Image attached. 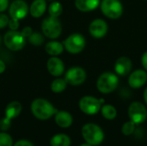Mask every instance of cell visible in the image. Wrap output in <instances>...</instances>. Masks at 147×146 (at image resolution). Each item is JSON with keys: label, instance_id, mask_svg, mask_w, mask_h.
<instances>
[{"label": "cell", "instance_id": "29", "mask_svg": "<svg viewBox=\"0 0 147 146\" xmlns=\"http://www.w3.org/2000/svg\"><path fill=\"white\" fill-rule=\"evenodd\" d=\"M9 16L7 15L6 14L0 13V29H3L5 27H7L9 25Z\"/></svg>", "mask_w": 147, "mask_h": 146}, {"label": "cell", "instance_id": "14", "mask_svg": "<svg viewBox=\"0 0 147 146\" xmlns=\"http://www.w3.org/2000/svg\"><path fill=\"white\" fill-rule=\"evenodd\" d=\"M133 67V63L132 60L127 57V56H121L117 59V60L115 63V74H117L119 77H126L127 76Z\"/></svg>", "mask_w": 147, "mask_h": 146}, {"label": "cell", "instance_id": "35", "mask_svg": "<svg viewBox=\"0 0 147 146\" xmlns=\"http://www.w3.org/2000/svg\"><path fill=\"white\" fill-rule=\"evenodd\" d=\"M144 101H145V103H146V105L147 106V88L145 89V91H144Z\"/></svg>", "mask_w": 147, "mask_h": 146}, {"label": "cell", "instance_id": "36", "mask_svg": "<svg viewBox=\"0 0 147 146\" xmlns=\"http://www.w3.org/2000/svg\"><path fill=\"white\" fill-rule=\"evenodd\" d=\"M79 146H92V145H90V144H88V143H86V142H85L84 144H82V145H80Z\"/></svg>", "mask_w": 147, "mask_h": 146}, {"label": "cell", "instance_id": "20", "mask_svg": "<svg viewBox=\"0 0 147 146\" xmlns=\"http://www.w3.org/2000/svg\"><path fill=\"white\" fill-rule=\"evenodd\" d=\"M22 112V104L19 102L13 101L5 108V117L9 120L16 118Z\"/></svg>", "mask_w": 147, "mask_h": 146}, {"label": "cell", "instance_id": "22", "mask_svg": "<svg viewBox=\"0 0 147 146\" xmlns=\"http://www.w3.org/2000/svg\"><path fill=\"white\" fill-rule=\"evenodd\" d=\"M101 113L103 118L109 120H113L117 116L116 108L110 104H103L101 108Z\"/></svg>", "mask_w": 147, "mask_h": 146}, {"label": "cell", "instance_id": "26", "mask_svg": "<svg viewBox=\"0 0 147 146\" xmlns=\"http://www.w3.org/2000/svg\"><path fill=\"white\" fill-rule=\"evenodd\" d=\"M135 128H136V124L134 121L129 120L123 124L121 127V133L125 136H130L135 132Z\"/></svg>", "mask_w": 147, "mask_h": 146}, {"label": "cell", "instance_id": "34", "mask_svg": "<svg viewBox=\"0 0 147 146\" xmlns=\"http://www.w3.org/2000/svg\"><path fill=\"white\" fill-rule=\"evenodd\" d=\"M5 70H6V65H5L4 61L0 59V74L3 73L5 71Z\"/></svg>", "mask_w": 147, "mask_h": 146}, {"label": "cell", "instance_id": "5", "mask_svg": "<svg viewBox=\"0 0 147 146\" xmlns=\"http://www.w3.org/2000/svg\"><path fill=\"white\" fill-rule=\"evenodd\" d=\"M41 31L46 37L51 40H55L59 38L62 33L61 22L58 17H53L49 15L42 21Z\"/></svg>", "mask_w": 147, "mask_h": 146}, {"label": "cell", "instance_id": "6", "mask_svg": "<svg viewBox=\"0 0 147 146\" xmlns=\"http://www.w3.org/2000/svg\"><path fill=\"white\" fill-rule=\"evenodd\" d=\"M5 46L10 51H20L26 44V38L23 36L22 32L17 30H9L6 32L3 38Z\"/></svg>", "mask_w": 147, "mask_h": 146}, {"label": "cell", "instance_id": "13", "mask_svg": "<svg viewBox=\"0 0 147 146\" xmlns=\"http://www.w3.org/2000/svg\"><path fill=\"white\" fill-rule=\"evenodd\" d=\"M127 82L132 89H140L143 87L147 82V71L142 69L134 71L130 73Z\"/></svg>", "mask_w": 147, "mask_h": 146}, {"label": "cell", "instance_id": "9", "mask_svg": "<svg viewBox=\"0 0 147 146\" xmlns=\"http://www.w3.org/2000/svg\"><path fill=\"white\" fill-rule=\"evenodd\" d=\"M102 104L100 99L96 98L92 96H83L78 102L80 110L87 115H95L101 111Z\"/></svg>", "mask_w": 147, "mask_h": 146}, {"label": "cell", "instance_id": "23", "mask_svg": "<svg viewBox=\"0 0 147 146\" xmlns=\"http://www.w3.org/2000/svg\"><path fill=\"white\" fill-rule=\"evenodd\" d=\"M67 84L68 83H67V82L65 81V78L58 77V78L54 79L52 82V83H51V90L53 93H57V94L61 93L66 89Z\"/></svg>", "mask_w": 147, "mask_h": 146}, {"label": "cell", "instance_id": "11", "mask_svg": "<svg viewBox=\"0 0 147 146\" xmlns=\"http://www.w3.org/2000/svg\"><path fill=\"white\" fill-rule=\"evenodd\" d=\"M87 77L85 70L80 66H73L67 70L65 74V79L68 84L78 86L83 84Z\"/></svg>", "mask_w": 147, "mask_h": 146}, {"label": "cell", "instance_id": "28", "mask_svg": "<svg viewBox=\"0 0 147 146\" xmlns=\"http://www.w3.org/2000/svg\"><path fill=\"white\" fill-rule=\"evenodd\" d=\"M10 125H11V120L8 119L7 117L3 118L0 120V129H1V131L2 132H6L10 127Z\"/></svg>", "mask_w": 147, "mask_h": 146}, {"label": "cell", "instance_id": "30", "mask_svg": "<svg viewBox=\"0 0 147 146\" xmlns=\"http://www.w3.org/2000/svg\"><path fill=\"white\" fill-rule=\"evenodd\" d=\"M13 146H34L33 144L31 142H29L28 140H26V139H21V140H18L17 142H16Z\"/></svg>", "mask_w": 147, "mask_h": 146}, {"label": "cell", "instance_id": "10", "mask_svg": "<svg viewBox=\"0 0 147 146\" xmlns=\"http://www.w3.org/2000/svg\"><path fill=\"white\" fill-rule=\"evenodd\" d=\"M128 117L130 120L136 125L144 123L147 119V108L145 104L140 102H134L128 108Z\"/></svg>", "mask_w": 147, "mask_h": 146}, {"label": "cell", "instance_id": "37", "mask_svg": "<svg viewBox=\"0 0 147 146\" xmlns=\"http://www.w3.org/2000/svg\"><path fill=\"white\" fill-rule=\"evenodd\" d=\"M2 40H3V39H2V37H1V35H0V44H1V42H2Z\"/></svg>", "mask_w": 147, "mask_h": 146}, {"label": "cell", "instance_id": "27", "mask_svg": "<svg viewBox=\"0 0 147 146\" xmlns=\"http://www.w3.org/2000/svg\"><path fill=\"white\" fill-rule=\"evenodd\" d=\"M13 139L5 132L0 133V146H13Z\"/></svg>", "mask_w": 147, "mask_h": 146}, {"label": "cell", "instance_id": "15", "mask_svg": "<svg viewBox=\"0 0 147 146\" xmlns=\"http://www.w3.org/2000/svg\"><path fill=\"white\" fill-rule=\"evenodd\" d=\"M48 72L53 77H60L65 72V65L61 59L57 56H52L47 62Z\"/></svg>", "mask_w": 147, "mask_h": 146}, {"label": "cell", "instance_id": "19", "mask_svg": "<svg viewBox=\"0 0 147 146\" xmlns=\"http://www.w3.org/2000/svg\"><path fill=\"white\" fill-rule=\"evenodd\" d=\"M65 50L63 43L57 40H51L47 42L45 46V51L47 54L51 56H59Z\"/></svg>", "mask_w": 147, "mask_h": 146}, {"label": "cell", "instance_id": "32", "mask_svg": "<svg viewBox=\"0 0 147 146\" xmlns=\"http://www.w3.org/2000/svg\"><path fill=\"white\" fill-rule=\"evenodd\" d=\"M21 32H22V34H23V36L27 39V38H28V36L33 33V30H32V28H31V27L27 26V27H25Z\"/></svg>", "mask_w": 147, "mask_h": 146}, {"label": "cell", "instance_id": "1", "mask_svg": "<svg viewBox=\"0 0 147 146\" xmlns=\"http://www.w3.org/2000/svg\"><path fill=\"white\" fill-rule=\"evenodd\" d=\"M29 7L24 0H15L9 6V28L10 30H17L19 28V20L27 16Z\"/></svg>", "mask_w": 147, "mask_h": 146}, {"label": "cell", "instance_id": "18", "mask_svg": "<svg viewBox=\"0 0 147 146\" xmlns=\"http://www.w3.org/2000/svg\"><path fill=\"white\" fill-rule=\"evenodd\" d=\"M47 10V2L46 0H34L30 7L29 13L34 18H39L44 15Z\"/></svg>", "mask_w": 147, "mask_h": 146}, {"label": "cell", "instance_id": "24", "mask_svg": "<svg viewBox=\"0 0 147 146\" xmlns=\"http://www.w3.org/2000/svg\"><path fill=\"white\" fill-rule=\"evenodd\" d=\"M63 12V6L59 2L54 1L48 6V13L50 16L59 17Z\"/></svg>", "mask_w": 147, "mask_h": 146}, {"label": "cell", "instance_id": "33", "mask_svg": "<svg viewBox=\"0 0 147 146\" xmlns=\"http://www.w3.org/2000/svg\"><path fill=\"white\" fill-rule=\"evenodd\" d=\"M141 64H142L144 70H146L147 71V51L143 53V55L141 57Z\"/></svg>", "mask_w": 147, "mask_h": 146}, {"label": "cell", "instance_id": "8", "mask_svg": "<svg viewBox=\"0 0 147 146\" xmlns=\"http://www.w3.org/2000/svg\"><path fill=\"white\" fill-rule=\"evenodd\" d=\"M63 45L65 50L71 54L80 53L86 46V40L83 34L74 33L70 34L64 41Z\"/></svg>", "mask_w": 147, "mask_h": 146}, {"label": "cell", "instance_id": "16", "mask_svg": "<svg viewBox=\"0 0 147 146\" xmlns=\"http://www.w3.org/2000/svg\"><path fill=\"white\" fill-rule=\"evenodd\" d=\"M55 123L61 128H68L73 123L72 115L67 111H58L54 115Z\"/></svg>", "mask_w": 147, "mask_h": 146}, {"label": "cell", "instance_id": "21", "mask_svg": "<svg viewBox=\"0 0 147 146\" xmlns=\"http://www.w3.org/2000/svg\"><path fill=\"white\" fill-rule=\"evenodd\" d=\"M71 139L68 135L65 133H58L52 137L50 139L51 146H70Z\"/></svg>", "mask_w": 147, "mask_h": 146}, {"label": "cell", "instance_id": "17", "mask_svg": "<svg viewBox=\"0 0 147 146\" xmlns=\"http://www.w3.org/2000/svg\"><path fill=\"white\" fill-rule=\"evenodd\" d=\"M100 0H75V7L81 12H90L100 6Z\"/></svg>", "mask_w": 147, "mask_h": 146}, {"label": "cell", "instance_id": "4", "mask_svg": "<svg viewBox=\"0 0 147 146\" xmlns=\"http://www.w3.org/2000/svg\"><path fill=\"white\" fill-rule=\"evenodd\" d=\"M119 85V76L115 73L107 71L99 76L96 81V89L102 94H110Z\"/></svg>", "mask_w": 147, "mask_h": 146}, {"label": "cell", "instance_id": "31", "mask_svg": "<svg viewBox=\"0 0 147 146\" xmlns=\"http://www.w3.org/2000/svg\"><path fill=\"white\" fill-rule=\"evenodd\" d=\"M9 9V0H0V13Z\"/></svg>", "mask_w": 147, "mask_h": 146}, {"label": "cell", "instance_id": "2", "mask_svg": "<svg viewBox=\"0 0 147 146\" xmlns=\"http://www.w3.org/2000/svg\"><path fill=\"white\" fill-rule=\"evenodd\" d=\"M33 115L40 120H46L55 115L58 110L47 100L43 98H37L34 100L30 106Z\"/></svg>", "mask_w": 147, "mask_h": 146}, {"label": "cell", "instance_id": "7", "mask_svg": "<svg viewBox=\"0 0 147 146\" xmlns=\"http://www.w3.org/2000/svg\"><path fill=\"white\" fill-rule=\"evenodd\" d=\"M100 9L106 17L112 20L120 18L123 14V5L120 0H102Z\"/></svg>", "mask_w": 147, "mask_h": 146}, {"label": "cell", "instance_id": "12", "mask_svg": "<svg viewBox=\"0 0 147 146\" xmlns=\"http://www.w3.org/2000/svg\"><path fill=\"white\" fill-rule=\"evenodd\" d=\"M109 30L108 23L105 20L101 18H96L93 20L89 26V32L90 34L96 38V39H102L103 38Z\"/></svg>", "mask_w": 147, "mask_h": 146}, {"label": "cell", "instance_id": "25", "mask_svg": "<svg viewBox=\"0 0 147 146\" xmlns=\"http://www.w3.org/2000/svg\"><path fill=\"white\" fill-rule=\"evenodd\" d=\"M28 42L33 45V46H40L44 43V37L43 35L39 33V32H33L28 38Z\"/></svg>", "mask_w": 147, "mask_h": 146}, {"label": "cell", "instance_id": "3", "mask_svg": "<svg viewBox=\"0 0 147 146\" xmlns=\"http://www.w3.org/2000/svg\"><path fill=\"white\" fill-rule=\"evenodd\" d=\"M84 141L92 146L100 145L104 140V132L102 127L95 123H87L81 130Z\"/></svg>", "mask_w": 147, "mask_h": 146}]
</instances>
